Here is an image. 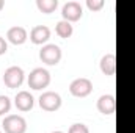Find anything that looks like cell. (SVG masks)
<instances>
[{
  "label": "cell",
  "mask_w": 135,
  "mask_h": 133,
  "mask_svg": "<svg viewBox=\"0 0 135 133\" xmlns=\"http://www.w3.org/2000/svg\"><path fill=\"white\" fill-rule=\"evenodd\" d=\"M27 83H28V88L35 91H41L50 85V72L44 67H35L27 78Z\"/></svg>",
  "instance_id": "6da1fadb"
},
{
  "label": "cell",
  "mask_w": 135,
  "mask_h": 133,
  "mask_svg": "<svg viewBox=\"0 0 135 133\" xmlns=\"http://www.w3.org/2000/svg\"><path fill=\"white\" fill-rule=\"evenodd\" d=\"M5 133H25L27 132V121L21 114H8L2 122Z\"/></svg>",
  "instance_id": "7a4b0ae2"
},
{
  "label": "cell",
  "mask_w": 135,
  "mask_h": 133,
  "mask_svg": "<svg viewBox=\"0 0 135 133\" xmlns=\"http://www.w3.org/2000/svg\"><path fill=\"white\" fill-rule=\"evenodd\" d=\"M39 60L47 66H57L61 60V49L57 44H46L39 50Z\"/></svg>",
  "instance_id": "3957f363"
},
{
  "label": "cell",
  "mask_w": 135,
  "mask_h": 133,
  "mask_svg": "<svg viewBox=\"0 0 135 133\" xmlns=\"http://www.w3.org/2000/svg\"><path fill=\"white\" fill-rule=\"evenodd\" d=\"M24 78H25V74H24L22 67L19 66H9L3 72V83L9 89L19 88L24 83Z\"/></svg>",
  "instance_id": "277c9868"
},
{
  "label": "cell",
  "mask_w": 135,
  "mask_h": 133,
  "mask_svg": "<svg viewBox=\"0 0 135 133\" xmlns=\"http://www.w3.org/2000/svg\"><path fill=\"white\" fill-rule=\"evenodd\" d=\"M38 102H39L41 110H44L47 113H54V111L60 110V106H61V96L54 91H46L39 96Z\"/></svg>",
  "instance_id": "5b68a950"
},
{
  "label": "cell",
  "mask_w": 135,
  "mask_h": 133,
  "mask_svg": "<svg viewBox=\"0 0 135 133\" xmlns=\"http://www.w3.org/2000/svg\"><path fill=\"white\" fill-rule=\"evenodd\" d=\"M93 91V83L90 78H85V77H79L75 80L71 81L69 85V93L74 96V97H86L90 96Z\"/></svg>",
  "instance_id": "8992f818"
},
{
  "label": "cell",
  "mask_w": 135,
  "mask_h": 133,
  "mask_svg": "<svg viewBox=\"0 0 135 133\" xmlns=\"http://www.w3.org/2000/svg\"><path fill=\"white\" fill-rule=\"evenodd\" d=\"M61 16H63V21H68V22H77L82 19L83 16V8L79 2L75 0H71V2H66L61 8Z\"/></svg>",
  "instance_id": "52a82bcc"
},
{
  "label": "cell",
  "mask_w": 135,
  "mask_h": 133,
  "mask_svg": "<svg viewBox=\"0 0 135 133\" xmlns=\"http://www.w3.org/2000/svg\"><path fill=\"white\" fill-rule=\"evenodd\" d=\"M96 106H98L99 113H102L104 116H110V114H113L115 110H116V99H115V96H112V94H104V96H101V97L98 99Z\"/></svg>",
  "instance_id": "ba28073f"
},
{
  "label": "cell",
  "mask_w": 135,
  "mask_h": 133,
  "mask_svg": "<svg viewBox=\"0 0 135 133\" xmlns=\"http://www.w3.org/2000/svg\"><path fill=\"white\" fill-rule=\"evenodd\" d=\"M50 39V28L47 25H35L30 32V41L36 45H46V42Z\"/></svg>",
  "instance_id": "9c48e42d"
},
{
  "label": "cell",
  "mask_w": 135,
  "mask_h": 133,
  "mask_svg": "<svg viewBox=\"0 0 135 133\" xmlns=\"http://www.w3.org/2000/svg\"><path fill=\"white\" fill-rule=\"evenodd\" d=\"M14 105H16V108H17L19 111L25 113V111H30V110L33 108L35 99L28 91H19V93L16 94V97H14Z\"/></svg>",
  "instance_id": "30bf717a"
},
{
  "label": "cell",
  "mask_w": 135,
  "mask_h": 133,
  "mask_svg": "<svg viewBox=\"0 0 135 133\" xmlns=\"http://www.w3.org/2000/svg\"><path fill=\"white\" fill-rule=\"evenodd\" d=\"M27 38H28L27 30L21 25H14V27L8 28V32H6V39L14 45H22L27 41Z\"/></svg>",
  "instance_id": "8fae6325"
},
{
  "label": "cell",
  "mask_w": 135,
  "mask_h": 133,
  "mask_svg": "<svg viewBox=\"0 0 135 133\" xmlns=\"http://www.w3.org/2000/svg\"><path fill=\"white\" fill-rule=\"evenodd\" d=\"M99 67H101V72L104 75H107V77L115 75V72H116V57H115V53H105L101 58Z\"/></svg>",
  "instance_id": "7c38bea8"
},
{
  "label": "cell",
  "mask_w": 135,
  "mask_h": 133,
  "mask_svg": "<svg viewBox=\"0 0 135 133\" xmlns=\"http://www.w3.org/2000/svg\"><path fill=\"white\" fill-rule=\"evenodd\" d=\"M55 33L58 34L60 38H63V39H68V38H71L72 33H74V27L68 21H60L57 24V27H55Z\"/></svg>",
  "instance_id": "4fadbf2b"
},
{
  "label": "cell",
  "mask_w": 135,
  "mask_h": 133,
  "mask_svg": "<svg viewBox=\"0 0 135 133\" xmlns=\"http://www.w3.org/2000/svg\"><path fill=\"white\" fill-rule=\"evenodd\" d=\"M36 6L41 13L44 14H50L57 9L58 6V2L57 0H36Z\"/></svg>",
  "instance_id": "5bb4252c"
},
{
  "label": "cell",
  "mask_w": 135,
  "mask_h": 133,
  "mask_svg": "<svg viewBox=\"0 0 135 133\" xmlns=\"http://www.w3.org/2000/svg\"><path fill=\"white\" fill-rule=\"evenodd\" d=\"M11 110V100L8 96H0V116L9 113Z\"/></svg>",
  "instance_id": "9a60e30c"
},
{
  "label": "cell",
  "mask_w": 135,
  "mask_h": 133,
  "mask_svg": "<svg viewBox=\"0 0 135 133\" xmlns=\"http://www.w3.org/2000/svg\"><path fill=\"white\" fill-rule=\"evenodd\" d=\"M68 133H90V129H88L85 124L77 122V124H72V125L69 127Z\"/></svg>",
  "instance_id": "2e32d148"
},
{
  "label": "cell",
  "mask_w": 135,
  "mask_h": 133,
  "mask_svg": "<svg viewBox=\"0 0 135 133\" xmlns=\"http://www.w3.org/2000/svg\"><path fill=\"white\" fill-rule=\"evenodd\" d=\"M104 5H105L104 0H86V6L91 11H99L104 8Z\"/></svg>",
  "instance_id": "e0dca14e"
},
{
  "label": "cell",
  "mask_w": 135,
  "mask_h": 133,
  "mask_svg": "<svg viewBox=\"0 0 135 133\" xmlns=\"http://www.w3.org/2000/svg\"><path fill=\"white\" fill-rule=\"evenodd\" d=\"M6 50H8V44H6V41L0 36V55H5Z\"/></svg>",
  "instance_id": "ac0fdd59"
},
{
  "label": "cell",
  "mask_w": 135,
  "mask_h": 133,
  "mask_svg": "<svg viewBox=\"0 0 135 133\" xmlns=\"http://www.w3.org/2000/svg\"><path fill=\"white\" fill-rule=\"evenodd\" d=\"M3 6H5V2H3V0H0V11L3 9Z\"/></svg>",
  "instance_id": "d6986e66"
},
{
  "label": "cell",
  "mask_w": 135,
  "mask_h": 133,
  "mask_svg": "<svg viewBox=\"0 0 135 133\" xmlns=\"http://www.w3.org/2000/svg\"><path fill=\"white\" fill-rule=\"evenodd\" d=\"M52 133H65V132H60V130H57V132H52Z\"/></svg>",
  "instance_id": "ffe728a7"
},
{
  "label": "cell",
  "mask_w": 135,
  "mask_h": 133,
  "mask_svg": "<svg viewBox=\"0 0 135 133\" xmlns=\"http://www.w3.org/2000/svg\"><path fill=\"white\" fill-rule=\"evenodd\" d=\"M0 133H3V132H2V130H0Z\"/></svg>",
  "instance_id": "44dd1931"
}]
</instances>
